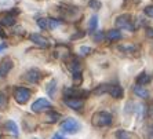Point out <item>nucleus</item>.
Returning a JSON list of instances; mask_svg holds the SVG:
<instances>
[{
  "label": "nucleus",
  "instance_id": "obj_1",
  "mask_svg": "<svg viewBox=\"0 0 153 139\" xmlns=\"http://www.w3.org/2000/svg\"><path fill=\"white\" fill-rule=\"evenodd\" d=\"M112 114L108 113V112H97V113L93 114V125H95V127H108V125L112 124Z\"/></svg>",
  "mask_w": 153,
  "mask_h": 139
},
{
  "label": "nucleus",
  "instance_id": "obj_2",
  "mask_svg": "<svg viewBox=\"0 0 153 139\" xmlns=\"http://www.w3.org/2000/svg\"><path fill=\"white\" fill-rule=\"evenodd\" d=\"M80 128H82V125H80V123H79L76 118L68 117L61 123V129H62V132H65V134H71V135H73V134L79 132Z\"/></svg>",
  "mask_w": 153,
  "mask_h": 139
},
{
  "label": "nucleus",
  "instance_id": "obj_3",
  "mask_svg": "<svg viewBox=\"0 0 153 139\" xmlns=\"http://www.w3.org/2000/svg\"><path fill=\"white\" fill-rule=\"evenodd\" d=\"M116 26L119 29H126V30H130V32H134L135 30V26L132 24V19H131V15L130 14H123V15H119L116 18Z\"/></svg>",
  "mask_w": 153,
  "mask_h": 139
},
{
  "label": "nucleus",
  "instance_id": "obj_4",
  "mask_svg": "<svg viewBox=\"0 0 153 139\" xmlns=\"http://www.w3.org/2000/svg\"><path fill=\"white\" fill-rule=\"evenodd\" d=\"M32 92L30 89L25 88V87H15L14 88V99L17 101L19 105H24L28 102V99L30 98Z\"/></svg>",
  "mask_w": 153,
  "mask_h": 139
},
{
  "label": "nucleus",
  "instance_id": "obj_5",
  "mask_svg": "<svg viewBox=\"0 0 153 139\" xmlns=\"http://www.w3.org/2000/svg\"><path fill=\"white\" fill-rule=\"evenodd\" d=\"M88 91L82 88H76V87H72V88H65L64 95L65 98H75V99H82V98H85L88 95Z\"/></svg>",
  "mask_w": 153,
  "mask_h": 139
},
{
  "label": "nucleus",
  "instance_id": "obj_6",
  "mask_svg": "<svg viewBox=\"0 0 153 139\" xmlns=\"http://www.w3.org/2000/svg\"><path fill=\"white\" fill-rule=\"evenodd\" d=\"M30 107H32V112H35V113H42V112L50 109L51 102L47 101L46 98H39V99H36L35 102H33Z\"/></svg>",
  "mask_w": 153,
  "mask_h": 139
},
{
  "label": "nucleus",
  "instance_id": "obj_7",
  "mask_svg": "<svg viewBox=\"0 0 153 139\" xmlns=\"http://www.w3.org/2000/svg\"><path fill=\"white\" fill-rule=\"evenodd\" d=\"M24 78H25L28 83L37 84V83L40 81V78H42V72H40L37 68H32V69H29V70L25 73Z\"/></svg>",
  "mask_w": 153,
  "mask_h": 139
},
{
  "label": "nucleus",
  "instance_id": "obj_8",
  "mask_svg": "<svg viewBox=\"0 0 153 139\" xmlns=\"http://www.w3.org/2000/svg\"><path fill=\"white\" fill-rule=\"evenodd\" d=\"M29 39H30V41H32L33 44L39 46L40 48H47V47H50V41H48L44 36L40 35V33H30V35H29Z\"/></svg>",
  "mask_w": 153,
  "mask_h": 139
},
{
  "label": "nucleus",
  "instance_id": "obj_9",
  "mask_svg": "<svg viewBox=\"0 0 153 139\" xmlns=\"http://www.w3.org/2000/svg\"><path fill=\"white\" fill-rule=\"evenodd\" d=\"M14 68V62L11 58H4L0 62V77H6L11 72V69Z\"/></svg>",
  "mask_w": 153,
  "mask_h": 139
},
{
  "label": "nucleus",
  "instance_id": "obj_10",
  "mask_svg": "<svg viewBox=\"0 0 153 139\" xmlns=\"http://www.w3.org/2000/svg\"><path fill=\"white\" fill-rule=\"evenodd\" d=\"M64 104L73 110H80L84 106V101L83 99H75V98H64Z\"/></svg>",
  "mask_w": 153,
  "mask_h": 139
},
{
  "label": "nucleus",
  "instance_id": "obj_11",
  "mask_svg": "<svg viewBox=\"0 0 153 139\" xmlns=\"http://www.w3.org/2000/svg\"><path fill=\"white\" fill-rule=\"evenodd\" d=\"M0 24H1L3 26H13L15 24V15L11 14V13L4 14L3 17L0 18Z\"/></svg>",
  "mask_w": 153,
  "mask_h": 139
},
{
  "label": "nucleus",
  "instance_id": "obj_12",
  "mask_svg": "<svg viewBox=\"0 0 153 139\" xmlns=\"http://www.w3.org/2000/svg\"><path fill=\"white\" fill-rule=\"evenodd\" d=\"M132 91H134V94H135L137 96H139V98H143V99H146V98H149V91L145 88L143 86H134V88H132Z\"/></svg>",
  "mask_w": 153,
  "mask_h": 139
},
{
  "label": "nucleus",
  "instance_id": "obj_13",
  "mask_svg": "<svg viewBox=\"0 0 153 139\" xmlns=\"http://www.w3.org/2000/svg\"><path fill=\"white\" fill-rule=\"evenodd\" d=\"M109 41H116V40H120L121 39V33L119 29H111V30H108L106 36H105Z\"/></svg>",
  "mask_w": 153,
  "mask_h": 139
},
{
  "label": "nucleus",
  "instance_id": "obj_14",
  "mask_svg": "<svg viewBox=\"0 0 153 139\" xmlns=\"http://www.w3.org/2000/svg\"><path fill=\"white\" fill-rule=\"evenodd\" d=\"M68 68L72 72V75H73V73H77V72H82V64L79 62V59L73 58L71 61V64H68Z\"/></svg>",
  "mask_w": 153,
  "mask_h": 139
},
{
  "label": "nucleus",
  "instance_id": "obj_15",
  "mask_svg": "<svg viewBox=\"0 0 153 139\" xmlns=\"http://www.w3.org/2000/svg\"><path fill=\"white\" fill-rule=\"evenodd\" d=\"M6 129H7L10 134H13L14 136H18V135H19V131H18V125L15 124L14 121H11V120L6 121Z\"/></svg>",
  "mask_w": 153,
  "mask_h": 139
},
{
  "label": "nucleus",
  "instance_id": "obj_16",
  "mask_svg": "<svg viewBox=\"0 0 153 139\" xmlns=\"http://www.w3.org/2000/svg\"><path fill=\"white\" fill-rule=\"evenodd\" d=\"M150 80H152V76L143 72V73H141V75L137 77V84H138V86H145V84L150 83Z\"/></svg>",
  "mask_w": 153,
  "mask_h": 139
},
{
  "label": "nucleus",
  "instance_id": "obj_17",
  "mask_svg": "<svg viewBox=\"0 0 153 139\" xmlns=\"http://www.w3.org/2000/svg\"><path fill=\"white\" fill-rule=\"evenodd\" d=\"M8 106V96L4 91H0V112H4Z\"/></svg>",
  "mask_w": 153,
  "mask_h": 139
},
{
  "label": "nucleus",
  "instance_id": "obj_18",
  "mask_svg": "<svg viewBox=\"0 0 153 139\" xmlns=\"http://www.w3.org/2000/svg\"><path fill=\"white\" fill-rule=\"evenodd\" d=\"M111 84H101V86H98L95 89H94L93 92L95 94V95H102V94H109V91H111Z\"/></svg>",
  "mask_w": 153,
  "mask_h": 139
},
{
  "label": "nucleus",
  "instance_id": "obj_19",
  "mask_svg": "<svg viewBox=\"0 0 153 139\" xmlns=\"http://www.w3.org/2000/svg\"><path fill=\"white\" fill-rule=\"evenodd\" d=\"M59 118H61V114L57 113V112H54V110L48 112V113L46 114V121L47 123H57Z\"/></svg>",
  "mask_w": 153,
  "mask_h": 139
},
{
  "label": "nucleus",
  "instance_id": "obj_20",
  "mask_svg": "<svg viewBox=\"0 0 153 139\" xmlns=\"http://www.w3.org/2000/svg\"><path fill=\"white\" fill-rule=\"evenodd\" d=\"M109 94H111L113 98H117V99L119 98H123V88H121L120 86H112Z\"/></svg>",
  "mask_w": 153,
  "mask_h": 139
},
{
  "label": "nucleus",
  "instance_id": "obj_21",
  "mask_svg": "<svg viewBox=\"0 0 153 139\" xmlns=\"http://www.w3.org/2000/svg\"><path fill=\"white\" fill-rule=\"evenodd\" d=\"M36 24L40 28V30H47L48 29V18H37Z\"/></svg>",
  "mask_w": 153,
  "mask_h": 139
},
{
  "label": "nucleus",
  "instance_id": "obj_22",
  "mask_svg": "<svg viewBox=\"0 0 153 139\" xmlns=\"http://www.w3.org/2000/svg\"><path fill=\"white\" fill-rule=\"evenodd\" d=\"M97 26H98V17L93 15V17L90 18V22H88V30L94 33L97 30Z\"/></svg>",
  "mask_w": 153,
  "mask_h": 139
},
{
  "label": "nucleus",
  "instance_id": "obj_23",
  "mask_svg": "<svg viewBox=\"0 0 153 139\" xmlns=\"http://www.w3.org/2000/svg\"><path fill=\"white\" fill-rule=\"evenodd\" d=\"M116 138L117 139H137L131 132H127V131H117L116 132Z\"/></svg>",
  "mask_w": 153,
  "mask_h": 139
},
{
  "label": "nucleus",
  "instance_id": "obj_24",
  "mask_svg": "<svg viewBox=\"0 0 153 139\" xmlns=\"http://www.w3.org/2000/svg\"><path fill=\"white\" fill-rule=\"evenodd\" d=\"M55 89H57V81H55V80H51V81L48 83V86H47V94L54 96L55 95Z\"/></svg>",
  "mask_w": 153,
  "mask_h": 139
},
{
  "label": "nucleus",
  "instance_id": "obj_25",
  "mask_svg": "<svg viewBox=\"0 0 153 139\" xmlns=\"http://www.w3.org/2000/svg\"><path fill=\"white\" fill-rule=\"evenodd\" d=\"M119 50L123 51V52H127V54H131V52H135L138 50L137 46H119Z\"/></svg>",
  "mask_w": 153,
  "mask_h": 139
},
{
  "label": "nucleus",
  "instance_id": "obj_26",
  "mask_svg": "<svg viewBox=\"0 0 153 139\" xmlns=\"http://www.w3.org/2000/svg\"><path fill=\"white\" fill-rule=\"evenodd\" d=\"M62 24V21L61 19H55V18H48V29H55V28H58V26Z\"/></svg>",
  "mask_w": 153,
  "mask_h": 139
},
{
  "label": "nucleus",
  "instance_id": "obj_27",
  "mask_svg": "<svg viewBox=\"0 0 153 139\" xmlns=\"http://www.w3.org/2000/svg\"><path fill=\"white\" fill-rule=\"evenodd\" d=\"M88 6H90V8H94V10H100L102 4H101L100 0H90V1H88Z\"/></svg>",
  "mask_w": 153,
  "mask_h": 139
},
{
  "label": "nucleus",
  "instance_id": "obj_28",
  "mask_svg": "<svg viewBox=\"0 0 153 139\" xmlns=\"http://www.w3.org/2000/svg\"><path fill=\"white\" fill-rule=\"evenodd\" d=\"M72 78H73V83L75 84H80L82 83V72H77V73H73L72 75Z\"/></svg>",
  "mask_w": 153,
  "mask_h": 139
},
{
  "label": "nucleus",
  "instance_id": "obj_29",
  "mask_svg": "<svg viewBox=\"0 0 153 139\" xmlns=\"http://www.w3.org/2000/svg\"><path fill=\"white\" fill-rule=\"evenodd\" d=\"M79 51H80V55H88L93 50H91L90 47H87V46H82L80 48H79Z\"/></svg>",
  "mask_w": 153,
  "mask_h": 139
},
{
  "label": "nucleus",
  "instance_id": "obj_30",
  "mask_svg": "<svg viewBox=\"0 0 153 139\" xmlns=\"http://www.w3.org/2000/svg\"><path fill=\"white\" fill-rule=\"evenodd\" d=\"M143 13H145V15L153 18V6H146V7L143 8Z\"/></svg>",
  "mask_w": 153,
  "mask_h": 139
},
{
  "label": "nucleus",
  "instance_id": "obj_31",
  "mask_svg": "<svg viewBox=\"0 0 153 139\" xmlns=\"http://www.w3.org/2000/svg\"><path fill=\"white\" fill-rule=\"evenodd\" d=\"M105 36H106V35H105V33H103V32H101V30H100V32L94 33V36H93V37H94V40H95V41H101V40H102L103 37H105Z\"/></svg>",
  "mask_w": 153,
  "mask_h": 139
},
{
  "label": "nucleus",
  "instance_id": "obj_32",
  "mask_svg": "<svg viewBox=\"0 0 153 139\" xmlns=\"http://www.w3.org/2000/svg\"><path fill=\"white\" fill-rule=\"evenodd\" d=\"M143 112H145V106H143V105H138V107H137V113H138L139 120L143 117Z\"/></svg>",
  "mask_w": 153,
  "mask_h": 139
},
{
  "label": "nucleus",
  "instance_id": "obj_33",
  "mask_svg": "<svg viewBox=\"0 0 153 139\" xmlns=\"http://www.w3.org/2000/svg\"><path fill=\"white\" fill-rule=\"evenodd\" d=\"M13 33H14V35H18V33H19V35H24L25 32H24V29H22L21 26H18V28L14 29V32H13Z\"/></svg>",
  "mask_w": 153,
  "mask_h": 139
},
{
  "label": "nucleus",
  "instance_id": "obj_34",
  "mask_svg": "<svg viewBox=\"0 0 153 139\" xmlns=\"http://www.w3.org/2000/svg\"><path fill=\"white\" fill-rule=\"evenodd\" d=\"M84 35H85V33H84V32H80V33H76V35H75V36H72L71 39H72V40H75V39H77V37H82V36H84Z\"/></svg>",
  "mask_w": 153,
  "mask_h": 139
},
{
  "label": "nucleus",
  "instance_id": "obj_35",
  "mask_svg": "<svg viewBox=\"0 0 153 139\" xmlns=\"http://www.w3.org/2000/svg\"><path fill=\"white\" fill-rule=\"evenodd\" d=\"M146 35L149 36V37H153V29L152 28H148V29H146Z\"/></svg>",
  "mask_w": 153,
  "mask_h": 139
},
{
  "label": "nucleus",
  "instance_id": "obj_36",
  "mask_svg": "<svg viewBox=\"0 0 153 139\" xmlns=\"http://www.w3.org/2000/svg\"><path fill=\"white\" fill-rule=\"evenodd\" d=\"M6 48H7V43H1V44H0V52H1V51H4Z\"/></svg>",
  "mask_w": 153,
  "mask_h": 139
},
{
  "label": "nucleus",
  "instance_id": "obj_37",
  "mask_svg": "<svg viewBox=\"0 0 153 139\" xmlns=\"http://www.w3.org/2000/svg\"><path fill=\"white\" fill-rule=\"evenodd\" d=\"M53 139H65L62 135H59V134H55V135L53 136Z\"/></svg>",
  "mask_w": 153,
  "mask_h": 139
},
{
  "label": "nucleus",
  "instance_id": "obj_38",
  "mask_svg": "<svg viewBox=\"0 0 153 139\" xmlns=\"http://www.w3.org/2000/svg\"><path fill=\"white\" fill-rule=\"evenodd\" d=\"M150 134H153V125L150 127Z\"/></svg>",
  "mask_w": 153,
  "mask_h": 139
}]
</instances>
